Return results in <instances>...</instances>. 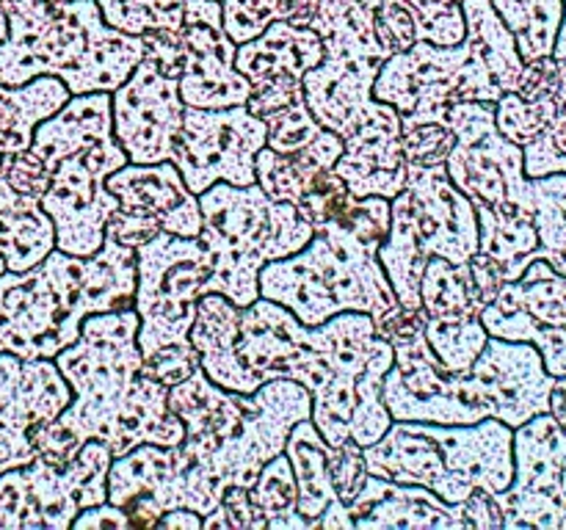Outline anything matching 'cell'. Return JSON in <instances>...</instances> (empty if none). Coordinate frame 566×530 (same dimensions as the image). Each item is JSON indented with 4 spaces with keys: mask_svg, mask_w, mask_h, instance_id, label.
I'll return each instance as SVG.
<instances>
[{
    "mask_svg": "<svg viewBox=\"0 0 566 530\" xmlns=\"http://www.w3.org/2000/svg\"><path fill=\"white\" fill-rule=\"evenodd\" d=\"M296 478L285 453L265 462L254 484L249 486V502L258 517V528L310 530L307 519L296 511Z\"/></svg>",
    "mask_w": 566,
    "mask_h": 530,
    "instance_id": "obj_30",
    "label": "cell"
},
{
    "mask_svg": "<svg viewBox=\"0 0 566 530\" xmlns=\"http://www.w3.org/2000/svg\"><path fill=\"white\" fill-rule=\"evenodd\" d=\"M558 61L556 116L536 141L523 147V169L528 177L566 174V59Z\"/></svg>",
    "mask_w": 566,
    "mask_h": 530,
    "instance_id": "obj_36",
    "label": "cell"
},
{
    "mask_svg": "<svg viewBox=\"0 0 566 530\" xmlns=\"http://www.w3.org/2000/svg\"><path fill=\"white\" fill-rule=\"evenodd\" d=\"M136 248L105 235L88 257L53 248L28 271L0 274V351L53 359L81 337L94 312L133 309Z\"/></svg>",
    "mask_w": 566,
    "mask_h": 530,
    "instance_id": "obj_4",
    "label": "cell"
},
{
    "mask_svg": "<svg viewBox=\"0 0 566 530\" xmlns=\"http://www.w3.org/2000/svg\"><path fill=\"white\" fill-rule=\"evenodd\" d=\"M180 97L186 108L247 105L252 83L235 66L238 44L221 25L219 0H186L182 11Z\"/></svg>",
    "mask_w": 566,
    "mask_h": 530,
    "instance_id": "obj_18",
    "label": "cell"
},
{
    "mask_svg": "<svg viewBox=\"0 0 566 530\" xmlns=\"http://www.w3.org/2000/svg\"><path fill=\"white\" fill-rule=\"evenodd\" d=\"M111 462L108 447L88 439L70 462L36 456L0 473V530L72 528L83 508L108 500Z\"/></svg>",
    "mask_w": 566,
    "mask_h": 530,
    "instance_id": "obj_13",
    "label": "cell"
},
{
    "mask_svg": "<svg viewBox=\"0 0 566 530\" xmlns=\"http://www.w3.org/2000/svg\"><path fill=\"white\" fill-rule=\"evenodd\" d=\"M553 59H566V0H564V17H562V25H558L556 44H553Z\"/></svg>",
    "mask_w": 566,
    "mask_h": 530,
    "instance_id": "obj_49",
    "label": "cell"
},
{
    "mask_svg": "<svg viewBox=\"0 0 566 530\" xmlns=\"http://www.w3.org/2000/svg\"><path fill=\"white\" fill-rule=\"evenodd\" d=\"M558 88V61L553 55H542V59L525 61L523 72L514 92L523 99H542L556 94Z\"/></svg>",
    "mask_w": 566,
    "mask_h": 530,
    "instance_id": "obj_44",
    "label": "cell"
},
{
    "mask_svg": "<svg viewBox=\"0 0 566 530\" xmlns=\"http://www.w3.org/2000/svg\"><path fill=\"white\" fill-rule=\"evenodd\" d=\"M326 456H329V475L337 497L348 506L357 497V491L363 489L365 478H368V464H365L363 445H357L354 439L343 442L337 447L329 445Z\"/></svg>",
    "mask_w": 566,
    "mask_h": 530,
    "instance_id": "obj_41",
    "label": "cell"
},
{
    "mask_svg": "<svg viewBox=\"0 0 566 530\" xmlns=\"http://www.w3.org/2000/svg\"><path fill=\"white\" fill-rule=\"evenodd\" d=\"M75 530H105V528H133L130 517L122 511L114 502H97L92 508H83L75 519H72Z\"/></svg>",
    "mask_w": 566,
    "mask_h": 530,
    "instance_id": "obj_46",
    "label": "cell"
},
{
    "mask_svg": "<svg viewBox=\"0 0 566 530\" xmlns=\"http://www.w3.org/2000/svg\"><path fill=\"white\" fill-rule=\"evenodd\" d=\"M155 528H169V530H202V517L191 508H171V511L160 513Z\"/></svg>",
    "mask_w": 566,
    "mask_h": 530,
    "instance_id": "obj_47",
    "label": "cell"
},
{
    "mask_svg": "<svg viewBox=\"0 0 566 530\" xmlns=\"http://www.w3.org/2000/svg\"><path fill=\"white\" fill-rule=\"evenodd\" d=\"M352 199L354 197L352 191H348L346 182H343V177L337 174L335 169H326L321 171L318 180L313 182V188L298 199L296 210L304 215V221L313 224V230H318L321 224H326V221H332L335 215H340L343 210L352 204Z\"/></svg>",
    "mask_w": 566,
    "mask_h": 530,
    "instance_id": "obj_40",
    "label": "cell"
},
{
    "mask_svg": "<svg viewBox=\"0 0 566 530\" xmlns=\"http://www.w3.org/2000/svg\"><path fill=\"white\" fill-rule=\"evenodd\" d=\"M547 412H551L553 420L566 431V375L564 379H556V384H553L551 409H547Z\"/></svg>",
    "mask_w": 566,
    "mask_h": 530,
    "instance_id": "obj_48",
    "label": "cell"
},
{
    "mask_svg": "<svg viewBox=\"0 0 566 530\" xmlns=\"http://www.w3.org/2000/svg\"><path fill=\"white\" fill-rule=\"evenodd\" d=\"M370 475L418 484L451 506L475 489L501 495L514 478V428L495 417L470 425L392 420L379 442L363 447Z\"/></svg>",
    "mask_w": 566,
    "mask_h": 530,
    "instance_id": "obj_9",
    "label": "cell"
},
{
    "mask_svg": "<svg viewBox=\"0 0 566 530\" xmlns=\"http://www.w3.org/2000/svg\"><path fill=\"white\" fill-rule=\"evenodd\" d=\"M199 243L210 254L205 293H221L241 309L260 298V271L274 259L302 252L315 235L296 204L271 199L258 182H213L199 193Z\"/></svg>",
    "mask_w": 566,
    "mask_h": 530,
    "instance_id": "obj_10",
    "label": "cell"
},
{
    "mask_svg": "<svg viewBox=\"0 0 566 530\" xmlns=\"http://www.w3.org/2000/svg\"><path fill=\"white\" fill-rule=\"evenodd\" d=\"M492 6L514 33L520 59L534 61L553 55L564 17V0H492Z\"/></svg>",
    "mask_w": 566,
    "mask_h": 530,
    "instance_id": "obj_31",
    "label": "cell"
},
{
    "mask_svg": "<svg viewBox=\"0 0 566 530\" xmlns=\"http://www.w3.org/2000/svg\"><path fill=\"white\" fill-rule=\"evenodd\" d=\"M390 3L407 11L418 42L448 47L462 42L468 33L462 0H390Z\"/></svg>",
    "mask_w": 566,
    "mask_h": 530,
    "instance_id": "obj_37",
    "label": "cell"
},
{
    "mask_svg": "<svg viewBox=\"0 0 566 530\" xmlns=\"http://www.w3.org/2000/svg\"><path fill=\"white\" fill-rule=\"evenodd\" d=\"M169 409L182 420L180 456L186 508L208 517L227 489H249L265 462L285 451L287 434L313 414V398L298 381L271 379L254 392L213 384L202 368L169 386Z\"/></svg>",
    "mask_w": 566,
    "mask_h": 530,
    "instance_id": "obj_3",
    "label": "cell"
},
{
    "mask_svg": "<svg viewBox=\"0 0 566 530\" xmlns=\"http://www.w3.org/2000/svg\"><path fill=\"white\" fill-rule=\"evenodd\" d=\"M186 103L180 97V72L144 55L119 88L111 92L114 136L127 163L171 160L182 127Z\"/></svg>",
    "mask_w": 566,
    "mask_h": 530,
    "instance_id": "obj_17",
    "label": "cell"
},
{
    "mask_svg": "<svg viewBox=\"0 0 566 530\" xmlns=\"http://www.w3.org/2000/svg\"><path fill=\"white\" fill-rule=\"evenodd\" d=\"M335 171L343 177L352 197H398L407 188L401 114L385 103L374 119L343 138V155L337 158Z\"/></svg>",
    "mask_w": 566,
    "mask_h": 530,
    "instance_id": "obj_21",
    "label": "cell"
},
{
    "mask_svg": "<svg viewBox=\"0 0 566 530\" xmlns=\"http://www.w3.org/2000/svg\"><path fill=\"white\" fill-rule=\"evenodd\" d=\"M556 116V94L542 99H523L517 92H506L495 103V125L517 147H528L542 136Z\"/></svg>",
    "mask_w": 566,
    "mask_h": 530,
    "instance_id": "obj_38",
    "label": "cell"
},
{
    "mask_svg": "<svg viewBox=\"0 0 566 530\" xmlns=\"http://www.w3.org/2000/svg\"><path fill=\"white\" fill-rule=\"evenodd\" d=\"M31 152L48 171L39 202L55 226V248L88 257L103 246L108 215L119 208L108 177L127 163L114 136L111 92L72 94L64 108L39 121Z\"/></svg>",
    "mask_w": 566,
    "mask_h": 530,
    "instance_id": "obj_6",
    "label": "cell"
},
{
    "mask_svg": "<svg viewBox=\"0 0 566 530\" xmlns=\"http://www.w3.org/2000/svg\"><path fill=\"white\" fill-rule=\"evenodd\" d=\"M6 271V263H3V257H0V274H3Z\"/></svg>",
    "mask_w": 566,
    "mask_h": 530,
    "instance_id": "obj_51",
    "label": "cell"
},
{
    "mask_svg": "<svg viewBox=\"0 0 566 530\" xmlns=\"http://www.w3.org/2000/svg\"><path fill=\"white\" fill-rule=\"evenodd\" d=\"M354 528H429V530H462L464 519L459 506H451L434 491L418 484H398V480L370 475L363 489L348 502Z\"/></svg>",
    "mask_w": 566,
    "mask_h": 530,
    "instance_id": "obj_23",
    "label": "cell"
},
{
    "mask_svg": "<svg viewBox=\"0 0 566 530\" xmlns=\"http://www.w3.org/2000/svg\"><path fill=\"white\" fill-rule=\"evenodd\" d=\"M138 312H94L81 337L53 362L72 390V401L50 423L31 428L36 456L70 462L83 442L99 439L119 458L138 445H180L186 428L169 409V386L144 373Z\"/></svg>",
    "mask_w": 566,
    "mask_h": 530,
    "instance_id": "obj_2",
    "label": "cell"
},
{
    "mask_svg": "<svg viewBox=\"0 0 566 530\" xmlns=\"http://www.w3.org/2000/svg\"><path fill=\"white\" fill-rule=\"evenodd\" d=\"M55 248V226L36 197L0 177V257L6 271H28Z\"/></svg>",
    "mask_w": 566,
    "mask_h": 530,
    "instance_id": "obj_26",
    "label": "cell"
},
{
    "mask_svg": "<svg viewBox=\"0 0 566 530\" xmlns=\"http://www.w3.org/2000/svg\"><path fill=\"white\" fill-rule=\"evenodd\" d=\"M318 0H221V25L235 44L258 39L271 22L310 25Z\"/></svg>",
    "mask_w": 566,
    "mask_h": 530,
    "instance_id": "obj_32",
    "label": "cell"
},
{
    "mask_svg": "<svg viewBox=\"0 0 566 530\" xmlns=\"http://www.w3.org/2000/svg\"><path fill=\"white\" fill-rule=\"evenodd\" d=\"M235 357L258 384L298 381L313 398L310 420L332 447L348 439L368 447L390 428L381 386L396 351L370 315L340 312L304 326L291 309L260 296L241 309Z\"/></svg>",
    "mask_w": 566,
    "mask_h": 530,
    "instance_id": "obj_1",
    "label": "cell"
},
{
    "mask_svg": "<svg viewBox=\"0 0 566 530\" xmlns=\"http://www.w3.org/2000/svg\"><path fill=\"white\" fill-rule=\"evenodd\" d=\"M158 232H164L160 221L155 219V215L142 213V210L116 208L114 213L108 215V224H105V235H111L116 243L130 248H138L142 243L153 241Z\"/></svg>",
    "mask_w": 566,
    "mask_h": 530,
    "instance_id": "obj_42",
    "label": "cell"
},
{
    "mask_svg": "<svg viewBox=\"0 0 566 530\" xmlns=\"http://www.w3.org/2000/svg\"><path fill=\"white\" fill-rule=\"evenodd\" d=\"M556 375L542 362V353L531 342L490 337L468 373L451 375V390L479 420L495 417L501 423H528L551 409V390Z\"/></svg>",
    "mask_w": 566,
    "mask_h": 530,
    "instance_id": "obj_14",
    "label": "cell"
},
{
    "mask_svg": "<svg viewBox=\"0 0 566 530\" xmlns=\"http://www.w3.org/2000/svg\"><path fill=\"white\" fill-rule=\"evenodd\" d=\"M468 33L459 44L415 42L381 64L374 99L398 114H429L453 103H497L514 92L525 61L492 0H462Z\"/></svg>",
    "mask_w": 566,
    "mask_h": 530,
    "instance_id": "obj_8",
    "label": "cell"
},
{
    "mask_svg": "<svg viewBox=\"0 0 566 530\" xmlns=\"http://www.w3.org/2000/svg\"><path fill=\"white\" fill-rule=\"evenodd\" d=\"M387 230L390 199L354 197L340 215L315 230L302 252L260 271V296L291 309L304 326H318L340 312H365L376 324L398 307L379 263Z\"/></svg>",
    "mask_w": 566,
    "mask_h": 530,
    "instance_id": "obj_5",
    "label": "cell"
},
{
    "mask_svg": "<svg viewBox=\"0 0 566 530\" xmlns=\"http://www.w3.org/2000/svg\"><path fill=\"white\" fill-rule=\"evenodd\" d=\"M379 263L390 279L398 304L407 309H420V279H423L429 254L420 243L407 188L390 199V230L379 246Z\"/></svg>",
    "mask_w": 566,
    "mask_h": 530,
    "instance_id": "obj_28",
    "label": "cell"
},
{
    "mask_svg": "<svg viewBox=\"0 0 566 530\" xmlns=\"http://www.w3.org/2000/svg\"><path fill=\"white\" fill-rule=\"evenodd\" d=\"M72 390L53 359H20L0 351V473L36 458L31 428L59 417Z\"/></svg>",
    "mask_w": 566,
    "mask_h": 530,
    "instance_id": "obj_19",
    "label": "cell"
},
{
    "mask_svg": "<svg viewBox=\"0 0 566 530\" xmlns=\"http://www.w3.org/2000/svg\"><path fill=\"white\" fill-rule=\"evenodd\" d=\"M210 276V254L199 237L158 232L136 248L138 348L144 373L166 386L186 381L199 368L191 346L197 301Z\"/></svg>",
    "mask_w": 566,
    "mask_h": 530,
    "instance_id": "obj_11",
    "label": "cell"
},
{
    "mask_svg": "<svg viewBox=\"0 0 566 530\" xmlns=\"http://www.w3.org/2000/svg\"><path fill=\"white\" fill-rule=\"evenodd\" d=\"M3 177L14 191L28 193V197L42 199V193L48 191V171H44V163L31 152V147L22 149V152L11 155L3 163Z\"/></svg>",
    "mask_w": 566,
    "mask_h": 530,
    "instance_id": "obj_43",
    "label": "cell"
},
{
    "mask_svg": "<svg viewBox=\"0 0 566 530\" xmlns=\"http://www.w3.org/2000/svg\"><path fill=\"white\" fill-rule=\"evenodd\" d=\"M329 442L318 434L313 420H298L285 442V456L296 478V511L307 519L310 530H352L354 519L346 502L337 497L329 475Z\"/></svg>",
    "mask_w": 566,
    "mask_h": 530,
    "instance_id": "obj_24",
    "label": "cell"
},
{
    "mask_svg": "<svg viewBox=\"0 0 566 530\" xmlns=\"http://www.w3.org/2000/svg\"><path fill=\"white\" fill-rule=\"evenodd\" d=\"M457 144L451 127L431 114H401L403 160L415 166L446 163Z\"/></svg>",
    "mask_w": 566,
    "mask_h": 530,
    "instance_id": "obj_39",
    "label": "cell"
},
{
    "mask_svg": "<svg viewBox=\"0 0 566 530\" xmlns=\"http://www.w3.org/2000/svg\"><path fill=\"white\" fill-rule=\"evenodd\" d=\"M423 335L448 373H468L490 340L481 318H426Z\"/></svg>",
    "mask_w": 566,
    "mask_h": 530,
    "instance_id": "obj_33",
    "label": "cell"
},
{
    "mask_svg": "<svg viewBox=\"0 0 566 530\" xmlns=\"http://www.w3.org/2000/svg\"><path fill=\"white\" fill-rule=\"evenodd\" d=\"M219 3H221V0H219Z\"/></svg>",
    "mask_w": 566,
    "mask_h": 530,
    "instance_id": "obj_52",
    "label": "cell"
},
{
    "mask_svg": "<svg viewBox=\"0 0 566 530\" xmlns=\"http://www.w3.org/2000/svg\"><path fill=\"white\" fill-rule=\"evenodd\" d=\"M407 193L420 243L429 257L462 265L479 252L475 204L453 186L446 163H407Z\"/></svg>",
    "mask_w": 566,
    "mask_h": 530,
    "instance_id": "obj_20",
    "label": "cell"
},
{
    "mask_svg": "<svg viewBox=\"0 0 566 530\" xmlns=\"http://www.w3.org/2000/svg\"><path fill=\"white\" fill-rule=\"evenodd\" d=\"M321 166L310 163V160L296 158V155H280L274 149L263 147L254 158V177H258V186L269 193L271 199H280V202L298 204V199L313 188V182L318 180Z\"/></svg>",
    "mask_w": 566,
    "mask_h": 530,
    "instance_id": "obj_35",
    "label": "cell"
},
{
    "mask_svg": "<svg viewBox=\"0 0 566 530\" xmlns=\"http://www.w3.org/2000/svg\"><path fill=\"white\" fill-rule=\"evenodd\" d=\"M381 0H318L310 28L324 42V59L302 77L304 99L326 130L348 138L381 110L374 83L390 59L376 39Z\"/></svg>",
    "mask_w": 566,
    "mask_h": 530,
    "instance_id": "obj_12",
    "label": "cell"
},
{
    "mask_svg": "<svg viewBox=\"0 0 566 530\" xmlns=\"http://www.w3.org/2000/svg\"><path fill=\"white\" fill-rule=\"evenodd\" d=\"M9 36L0 42V83L59 77L70 94L114 92L144 59V39L111 28L97 0H0Z\"/></svg>",
    "mask_w": 566,
    "mask_h": 530,
    "instance_id": "obj_7",
    "label": "cell"
},
{
    "mask_svg": "<svg viewBox=\"0 0 566 530\" xmlns=\"http://www.w3.org/2000/svg\"><path fill=\"white\" fill-rule=\"evenodd\" d=\"M265 147V121L247 105L232 108H186L175 138L171 163L186 180L188 191L202 193L213 182L252 186L254 158Z\"/></svg>",
    "mask_w": 566,
    "mask_h": 530,
    "instance_id": "obj_15",
    "label": "cell"
},
{
    "mask_svg": "<svg viewBox=\"0 0 566 530\" xmlns=\"http://www.w3.org/2000/svg\"><path fill=\"white\" fill-rule=\"evenodd\" d=\"M420 307L426 318H481L484 296L475 287L470 265L429 257L420 279Z\"/></svg>",
    "mask_w": 566,
    "mask_h": 530,
    "instance_id": "obj_29",
    "label": "cell"
},
{
    "mask_svg": "<svg viewBox=\"0 0 566 530\" xmlns=\"http://www.w3.org/2000/svg\"><path fill=\"white\" fill-rule=\"evenodd\" d=\"M495 500L503 528L566 530V431L551 412L514 428V478Z\"/></svg>",
    "mask_w": 566,
    "mask_h": 530,
    "instance_id": "obj_16",
    "label": "cell"
},
{
    "mask_svg": "<svg viewBox=\"0 0 566 530\" xmlns=\"http://www.w3.org/2000/svg\"><path fill=\"white\" fill-rule=\"evenodd\" d=\"M70 97V88L50 75L33 77L25 86L0 83V174L11 155L31 147L39 121L64 108Z\"/></svg>",
    "mask_w": 566,
    "mask_h": 530,
    "instance_id": "obj_27",
    "label": "cell"
},
{
    "mask_svg": "<svg viewBox=\"0 0 566 530\" xmlns=\"http://www.w3.org/2000/svg\"><path fill=\"white\" fill-rule=\"evenodd\" d=\"M241 307L221 293H202L191 326V346L199 353V368L213 384L232 392H254L258 381L235 357Z\"/></svg>",
    "mask_w": 566,
    "mask_h": 530,
    "instance_id": "obj_25",
    "label": "cell"
},
{
    "mask_svg": "<svg viewBox=\"0 0 566 530\" xmlns=\"http://www.w3.org/2000/svg\"><path fill=\"white\" fill-rule=\"evenodd\" d=\"M464 528H503V511L497 506L495 495L484 489H475L464 502H459Z\"/></svg>",
    "mask_w": 566,
    "mask_h": 530,
    "instance_id": "obj_45",
    "label": "cell"
},
{
    "mask_svg": "<svg viewBox=\"0 0 566 530\" xmlns=\"http://www.w3.org/2000/svg\"><path fill=\"white\" fill-rule=\"evenodd\" d=\"M6 36H9V22H6V14H3V9H0V42H3Z\"/></svg>",
    "mask_w": 566,
    "mask_h": 530,
    "instance_id": "obj_50",
    "label": "cell"
},
{
    "mask_svg": "<svg viewBox=\"0 0 566 530\" xmlns=\"http://www.w3.org/2000/svg\"><path fill=\"white\" fill-rule=\"evenodd\" d=\"M99 14L111 28L130 36L147 31H180L186 0H97Z\"/></svg>",
    "mask_w": 566,
    "mask_h": 530,
    "instance_id": "obj_34",
    "label": "cell"
},
{
    "mask_svg": "<svg viewBox=\"0 0 566 530\" xmlns=\"http://www.w3.org/2000/svg\"><path fill=\"white\" fill-rule=\"evenodd\" d=\"M108 191L114 193L119 208L155 215L164 232L199 237V230H202L199 197L188 191L186 180L171 160L125 163L108 177Z\"/></svg>",
    "mask_w": 566,
    "mask_h": 530,
    "instance_id": "obj_22",
    "label": "cell"
}]
</instances>
